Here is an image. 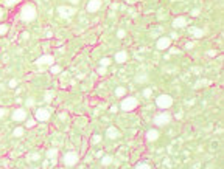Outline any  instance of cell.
Instances as JSON below:
<instances>
[{"label": "cell", "instance_id": "52a82bcc", "mask_svg": "<svg viewBox=\"0 0 224 169\" xmlns=\"http://www.w3.org/2000/svg\"><path fill=\"white\" fill-rule=\"evenodd\" d=\"M51 117V109H38L34 112V120L36 121H48Z\"/></svg>", "mask_w": 224, "mask_h": 169}, {"label": "cell", "instance_id": "ba28073f", "mask_svg": "<svg viewBox=\"0 0 224 169\" xmlns=\"http://www.w3.org/2000/svg\"><path fill=\"white\" fill-rule=\"evenodd\" d=\"M27 117H28V113H27V110H25L23 107H17V109H16V110L11 113L13 121H17V123L25 121V120H27Z\"/></svg>", "mask_w": 224, "mask_h": 169}, {"label": "cell", "instance_id": "d6986e66", "mask_svg": "<svg viewBox=\"0 0 224 169\" xmlns=\"http://www.w3.org/2000/svg\"><path fill=\"white\" fill-rule=\"evenodd\" d=\"M8 33V25L6 23H0V36H5Z\"/></svg>", "mask_w": 224, "mask_h": 169}, {"label": "cell", "instance_id": "7c38bea8", "mask_svg": "<svg viewBox=\"0 0 224 169\" xmlns=\"http://www.w3.org/2000/svg\"><path fill=\"white\" fill-rule=\"evenodd\" d=\"M146 141H149V143H154V141H157V138L160 137V133H159V130L157 129H149L148 132H146Z\"/></svg>", "mask_w": 224, "mask_h": 169}, {"label": "cell", "instance_id": "8fae6325", "mask_svg": "<svg viewBox=\"0 0 224 169\" xmlns=\"http://www.w3.org/2000/svg\"><path fill=\"white\" fill-rule=\"evenodd\" d=\"M171 45V39L170 37H159L156 42V48L157 50H167Z\"/></svg>", "mask_w": 224, "mask_h": 169}, {"label": "cell", "instance_id": "f1b7e54d", "mask_svg": "<svg viewBox=\"0 0 224 169\" xmlns=\"http://www.w3.org/2000/svg\"><path fill=\"white\" fill-rule=\"evenodd\" d=\"M125 36H126V33H125L123 30H118V33H117V37H118V39H123Z\"/></svg>", "mask_w": 224, "mask_h": 169}, {"label": "cell", "instance_id": "836d02e7", "mask_svg": "<svg viewBox=\"0 0 224 169\" xmlns=\"http://www.w3.org/2000/svg\"><path fill=\"white\" fill-rule=\"evenodd\" d=\"M3 17H5V9H3V8L0 6V20H2Z\"/></svg>", "mask_w": 224, "mask_h": 169}, {"label": "cell", "instance_id": "4316f807", "mask_svg": "<svg viewBox=\"0 0 224 169\" xmlns=\"http://www.w3.org/2000/svg\"><path fill=\"white\" fill-rule=\"evenodd\" d=\"M53 96H55V93H53V92H47V93H45V101H47V102H48V101H51V98H53Z\"/></svg>", "mask_w": 224, "mask_h": 169}, {"label": "cell", "instance_id": "9a60e30c", "mask_svg": "<svg viewBox=\"0 0 224 169\" xmlns=\"http://www.w3.org/2000/svg\"><path fill=\"white\" fill-rule=\"evenodd\" d=\"M128 61V53L125 51V50H122V51H118L117 54H115V62L117 64H125Z\"/></svg>", "mask_w": 224, "mask_h": 169}, {"label": "cell", "instance_id": "30bf717a", "mask_svg": "<svg viewBox=\"0 0 224 169\" xmlns=\"http://www.w3.org/2000/svg\"><path fill=\"white\" fill-rule=\"evenodd\" d=\"M101 5H103V0H89L86 9H87L89 12H96V11L101 8Z\"/></svg>", "mask_w": 224, "mask_h": 169}, {"label": "cell", "instance_id": "6da1fadb", "mask_svg": "<svg viewBox=\"0 0 224 169\" xmlns=\"http://www.w3.org/2000/svg\"><path fill=\"white\" fill-rule=\"evenodd\" d=\"M19 16H20V19H22L23 22H31V20L36 19L38 9H36V6H34L33 3H23V5L20 6Z\"/></svg>", "mask_w": 224, "mask_h": 169}, {"label": "cell", "instance_id": "ffe728a7", "mask_svg": "<svg viewBox=\"0 0 224 169\" xmlns=\"http://www.w3.org/2000/svg\"><path fill=\"white\" fill-rule=\"evenodd\" d=\"M101 163H103L104 166H107V165H111V163H112V158H111V157H107V155H106V157H101Z\"/></svg>", "mask_w": 224, "mask_h": 169}, {"label": "cell", "instance_id": "83f0119b", "mask_svg": "<svg viewBox=\"0 0 224 169\" xmlns=\"http://www.w3.org/2000/svg\"><path fill=\"white\" fill-rule=\"evenodd\" d=\"M50 72H51L53 75H56V73H59V72H61V68H59L58 65H53V67L50 68Z\"/></svg>", "mask_w": 224, "mask_h": 169}, {"label": "cell", "instance_id": "8992f818", "mask_svg": "<svg viewBox=\"0 0 224 169\" xmlns=\"http://www.w3.org/2000/svg\"><path fill=\"white\" fill-rule=\"evenodd\" d=\"M154 124L156 126H167L170 121H171V115L170 113H165V112H160L159 115L154 117Z\"/></svg>", "mask_w": 224, "mask_h": 169}, {"label": "cell", "instance_id": "5bb4252c", "mask_svg": "<svg viewBox=\"0 0 224 169\" xmlns=\"http://www.w3.org/2000/svg\"><path fill=\"white\" fill-rule=\"evenodd\" d=\"M106 137H107V138H112V140H117V138L120 137V130H118L117 127L111 126L106 130Z\"/></svg>", "mask_w": 224, "mask_h": 169}, {"label": "cell", "instance_id": "603a6c76", "mask_svg": "<svg viewBox=\"0 0 224 169\" xmlns=\"http://www.w3.org/2000/svg\"><path fill=\"white\" fill-rule=\"evenodd\" d=\"M56 155H58V151H56V149L47 151V157H48V158H53V157H56Z\"/></svg>", "mask_w": 224, "mask_h": 169}, {"label": "cell", "instance_id": "9c48e42d", "mask_svg": "<svg viewBox=\"0 0 224 169\" xmlns=\"http://www.w3.org/2000/svg\"><path fill=\"white\" fill-rule=\"evenodd\" d=\"M36 64L38 65H53L55 64V57L51 54H44V56L36 59Z\"/></svg>", "mask_w": 224, "mask_h": 169}, {"label": "cell", "instance_id": "4fadbf2b", "mask_svg": "<svg viewBox=\"0 0 224 169\" xmlns=\"http://www.w3.org/2000/svg\"><path fill=\"white\" fill-rule=\"evenodd\" d=\"M187 25V19L184 16H179V17H175L173 19V28L179 30V28H184Z\"/></svg>", "mask_w": 224, "mask_h": 169}, {"label": "cell", "instance_id": "8d00e7d4", "mask_svg": "<svg viewBox=\"0 0 224 169\" xmlns=\"http://www.w3.org/2000/svg\"><path fill=\"white\" fill-rule=\"evenodd\" d=\"M193 45H195L193 42H188L187 45H185V48H193Z\"/></svg>", "mask_w": 224, "mask_h": 169}, {"label": "cell", "instance_id": "44dd1931", "mask_svg": "<svg viewBox=\"0 0 224 169\" xmlns=\"http://www.w3.org/2000/svg\"><path fill=\"white\" fill-rule=\"evenodd\" d=\"M36 126V120H27L25 121V127L27 129H31V127H34Z\"/></svg>", "mask_w": 224, "mask_h": 169}, {"label": "cell", "instance_id": "e0dca14e", "mask_svg": "<svg viewBox=\"0 0 224 169\" xmlns=\"http://www.w3.org/2000/svg\"><path fill=\"white\" fill-rule=\"evenodd\" d=\"M125 95H126V88H125V87H117V88H115V96L123 98Z\"/></svg>", "mask_w": 224, "mask_h": 169}, {"label": "cell", "instance_id": "2e32d148", "mask_svg": "<svg viewBox=\"0 0 224 169\" xmlns=\"http://www.w3.org/2000/svg\"><path fill=\"white\" fill-rule=\"evenodd\" d=\"M190 33H191L195 37H198V39L204 36V31H202L201 28H190Z\"/></svg>", "mask_w": 224, "mask_h": 169}, {"label": "cell", "instance_id": "d6a6232c", "mask_svg": "<svg viewBox=\"0 0 224 169\" xmlns=\"http://www.w3.org/2000/svg\"><path fill=\"white\" fill-rule=\"evenodd\" d=\"M98 73H100V75H104V73H106V67H100V68H98Z\"/></svg>", "mask_w": 224, "mask_h": 169}, {"label": "cell", "instance_id": "484cf974", "mask_svg": "<svg viewBox=\"0 0 224 169\" xmlns=\"http://www.w3.org/2000/svg\"><path fill=\"white\" fill-rule=\"evenodd\" d=\"M6 115H8V109H6V107H0V120L5 118Z\"/></svg>", "mask_w": 224, "mask_h": 169}, {"label": "cell", "instance_id": "cb8c5ba5", "mask_svg": "<svg viewBox=\"0 0 224 169\" xmlns=\"http://www.w3.org/2000/svg\"><path fill=\"white\" fill-rule=\"evenodd\" d=\"M134 169H151V166H149L148 163H138Z\"/></svg>", "mask_w": 224, "mask_h": 169}, {"label": "cell", "instance_id": "3957f363", "mask_svg": "<svg viewBox=\"0 0 224 169\" xmlns=\"http://www.w3.org/2000/svg\"><path fill=\"white\" fill-rule=\"evenodd\" d=\"M56 11H58V16L61 19H69V17L75 16L76 6H73V5H61V6H58Z\"/></svg>", "mask_w": 224, "mask_h": 169}, {"label": "cell", "instance_id": "1f68e13d", "mask_svg": "<svg viewBox=\"0 0 224 169\" xmlns=\"http://www.w3.org/2000/svg\"><path fill=\"white\" fill-rule=\"evenodd\" d=\"M67 2H69L70 5H73V6H76V5H78V3H80L81 0H67Z\"/></svg>", "mask_w": 224, "mask_h": 169}, {"label": "cell", "instance_id": "5b68a950", "mask_svg": "<svg viewBox=\"0 0 224 169\" xmlns=\"http://www.w3.org/2000/svg\"><path fill=\"white\" fill-rule=\"evenodd\" d=\"M156 106L159 109H170L173 106V96H170V95H160V96H157Z\"/></svg>", "mask_w": 224, "mask_h": 169}, {"label": "cell", "instance_id": "7402d4cb", "mask_svg": "<svg viewBox=\"0 0 224 169\" xmlns=\"http://www.w3.org/2000/svg\"><path fill=\"white\" fill-rule=\"evenodd\" d=\"M100 65H101V67H107V65H111V59H107V57H103V59L100 61Z\"/></svg>", "mask_w": 224, "mask_h": 169}, {"label": "cell", "instance_id": "4dcf8cb0", "mask_svg": "<svg viewBox=\"0 0 224 169\" xmlns=\"http://www.w3.org/2000/svg\"><path fill=\"white\" fill-rule=\"evenodd\" d=\"M16 85H17V81H16V79H11V81H9V87H11V88H14Z\"/></svg>", "mask_w": 224, "mask_h": 169}, {"label": "cell", "instance_id": "d4e9b609", "mask_svg": "<svg viewBox=\"0 0 224 169\" xmlns=\"http://www.w3.org/2000/svg\"><path fill=\"white\" fill-rule=\"evenodd\" d=\"M153 95V90L149 88V87H146V88H143V96H146V98H149Z\"/></svg>", "mask_w": 224, "mask_h": 169}, {"label": "cell", "instance_id": "f35d334b", "mask_svg": "<svg viewBox=\"0 0 224 169\" xmlns=\"http://www.w3.org/2000/svg\"><path fill=\"white\" fill-rule=\"evenodd\" d=\"M95 155H96V157H98V158H101V157H103V152H101V151H98V152H96V154H95Z\"/></svg>", "mask_w": 224, "mask_h": 169}, {"label": "cell", "instance_id": "74e56055", "mask_svg": "<svg viewBox=\"0 0 224 169\" xmlns=\"http://www.w3.org/2000/svg\"><path fill=\"white\" fill-rule=\"evenodd\" d=\"M145 79H146V76H140V78H137L135 81H138V82H140V81H145Z\"/></svg>", "mask_w": 224, "mask_h": 169}, {"label": "cell", "instance_id": "ac0fdd59", "mask_svg": "<svg viewBox=\"0 0 224 169\" xmlns=\"http://www.w3.org/2000/svg\"><path fill=\"white\" fill-rule=\"evenodd\" d=\"M23 135V127H16L14 130H13V137H17V138H20Z\"/></svg>", "mask_w": 224, "mask_h": 169}, {"label": "cell", "instance_id": "ab89813d", "mask_svg": "<svg viewBox=\"0 0 224 169\" xmlns=\"http://www.w3.org/2000/svg\"><path fill=\"white\" fill-rule=\"evenodd\" d=\"M22 39H28V33H27V31L22 34Z\"/></svg>", "mask_w": 224, "mask_h": 169}, {"label": "cell", "instance_id": "d590c367", "mask_svg": "<svg viewBox=\"0 0 224 169\" xmlns=\"http://www.w3.org/2000/svg\"><path fill=\"white\" fill-rule=\"evenodd\" d=\"M17 2H19V0H6L8 5H14V3H17Z\"/></svg>", "mask_w": 224, "mask_h": 169}, {"label": "cell", "instance_id": "f546056e", "mask_svg": "<svg viewBox=\"0 0 224 169\" xmlns=\"http://www.w3.org/2000/svg\"><path fill=\"white\" fill-rule=\"evenodd\" d=\"M101 141V137L100 135H93V140H92V143H100Z\"/></svg>", "mask_w": 224, "mask_h": 169}, {"label": "cell", "instance_id": "7a4b0ae2", "mask_svg": "<svg viewBox=\"0 0 224 169\" xmlns=\"http://www.w3.org/2000/svg\"><path fill=\"white\" fill-rule=\"evenodd\" d=\"M137 106H138V101L134 96H123V99L120 102V109L123 112H133Z\"/></svg>", "mask_w": 224, "mask_h": 169}, {"label": "cell", "instance_id": "e575fe53", "mask_svg": "<svg viewBox=\"0 0 224 169\" xmlns=\"http://www.w3.org/2000/svg\"><path fill=\"white\" fill-rule=\"evenodd\" d=\"M117 110H118V107H117V106H112V107H111V112H112V113H115Z\"/></svg>", "mask_w": 224, "mask_h": 169}, {"label": "cell", "instance_id": "277c9868", "mask_svg": "<svg viewBox=\"0 0 224 169\" xmlns=\"http://www.w3.org/2000/svg\"><path fill=\"white\" fill-rule=\"evenodd\" d=\"M78 162H80V155H78V152H75V151H69V152H65L64 157H62V163H64L65 166H75Z\"/></svg>", "mask_w": 224, "mask_h": 169}, {"label": "cell", "instance_id": "60d3db41", "mask_svg": "<svg viewBox=\"0 0 224 169\" xmlns=\"http://www.w3.org/2000/svg\"><path fill=\"white\" fill-rule=\"evenodd\" d=\"M27 106H33V99H31V98L27 101Z\"/></svg>", "mask_w": 224, "mask_h": 169}]
</instances>
